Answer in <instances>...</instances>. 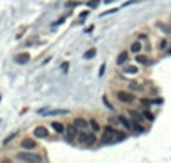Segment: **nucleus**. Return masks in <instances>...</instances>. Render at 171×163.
<instances>
[{
    "label": "nucleus",
    "instance_id": "1",
    "mask_svg": "<svg viewBox=\"0 0 171 163\" xmlns=\"http://www.w3.org/2000/svg\"><path fill=\"white\" fill-rule=\"evenodd\" d=\"M15 158H17L19 162H29V163H39V162H44V156H40L39 153H32L30 150L19 151Z\"/></svg>",
    "mask_w": 171,
    "mask_h": 163
},
{
    "label": "nucleus",
    "instance_id": "2",
    "mask_svg": "<svg viewBox=\"0 0 171 163\" xmlns=\"http://www.w3.org/2000/svg\"><path fill=\"white\" fill-rule=\"evenodd\" d=\"M79 143H84V145H92L96 140V133H89V131H86V129H79V133H77V138H76Z\"/></svg>",
    "mask_w": 171,
    "mask_h": 163
},
{
    "label": "nucleus",
    "instance_id": "3",
    "mask_svg": "<svg viewBox=\"0 0 171 163\" xmlns=\"http://www.w3.org/2000/svg\"><path fill=\"white\" fill-rule=\"evenodd\" d=\"M77 133H79V128L76 125H67L64 129V136H65V141H74L77 138Z\"/></svg>",
    "mask_w": 171,
    "mask_h": 163
},
{
    "label": "nucleus",
    "instance_id": "4",
    "mask_svg": "<svg viewBox=\"0 0 171 163\" xmlns=\"http://www.w3.org/2000/svg\"><path fill=\"white\" fill-rule=\"evenodd\" d=\"M116 98L124 104H131V103L136 101V99H134V94L129 93V91H117V93H116Z\"/></svg>",
    "mask_w": 171,
    "mask_h": 163
},
{
    "label": "nucleus",
    "instance_id": "5",
    "mask_svg": "<svg viewBox=\"0 0 171 163\" xmlns=\"http://www.w3.org/2000/svg\"><path fill=\"white\" fill-rule=\"evenodd\" d=\"M117 129L112 128V126H106V129H104V135L103 138H101V141L103 143H114V135Z\"/></svg>",
    "mask_w": 171,
    "mask_h": 163
},
{
    "label": "nucleus",
    "instance_id": "6",
    "mask_svg": "<svg viewBox=\"0 0 171 163\" xmlns=\"http://www.w3.org/2000/svg\"><path fill=\"white\" fill-rule=\"evenodd\" d=\"M20 146L22 150H34V148H37V141L34 138H24L20 141Z\"/></svg>",
    "mask_w": 171,
    "mask_h": 163
},
{
    "label": "nucleus",
    "instance_id": "7",
    "mask_svg": "<svg viewBox=\"0 0 171 163\" xmlns=\"http://www.w3.org/2000/svg\"><path fill=\"white\" fill-rule=\"evenodd\" d=\"M72 123H74V125H76L79 129H87V128H89V120H86V118H81V116L74 118Z\"/></svg>",
    "mask_w": 171,
    "mask_h": 163
},
{
    "label": "nucleus",
    "instance_id": "8",
    "mask_svg": "<svg viewBox=\"0 0 171 163\" xmlns=\"http://www.w3.org/2000/svg\"><path fill=\"white\" fill-rule=\"evenodd\" d=\"M34 136L35 138H47L49 129L45 126H37V128H34Z\"/></svg>",
    "mask_w": 171,
    "mask_h": 163
},
{
    "label": "nucleus",
    "instance_id": "9",
    "mask_svg": "<svg viewBox=\"0 0 171 163\" xmlns=\"http://www.w3.org/2000/svg\"><path fill=\"white\" fill-rule=\"evenodd\" d=\"M59 114H69V109H47V111L42 113V116H59Z\"/></svg>",
    "mask_w": 171,
    "mask_h": 163
},
{
    "label": "nucleus",
    "instance_id": "10",
    "mask_svg": "<svg viewBox=\"0 0 171 163\" xmlns=\"http://www.w3.org/2000/svg\"><path fill=\"white\" fill-rule=\"evenodd\" d=\"M51 128H54V131H56L57 135H64V129H65V126L62 125L60 121H52Z\"/></svg>",
    "mask_w": 171,
    "mask_h": 163
},
{
    "label": "nucleus",
    "instance_id": "11",
    "mask_svg": "<svg viewBox=\"0 0 171 163\" xmlns=\"http://www.w3.org/2000/svg\"><path fill=\"white\" fill-rule=\"evenodd\" d=\"M15 61H17L19 64H25V62H29L30 61L29 52H20V54H17V56H15Z\"/></svg>",
    "mask_w": 171,
    "mask_h": 163
},
{
    "label": "nucleus",
    "instance_id": "12",
    "mask_svg": "<svg viewBox=\"0 0 171 163\" xmlns=\"http://www.w3.org/2000/svg\"><path fill=\"white\" fill-rule=\"evenodd\" d=\"M141 49H143V44L139 42V40H134V42L129 46V51L133 52V54H139V52H141Z\"/></svg>",
    "mask_w": 171,
    "mask_h": 163
},
{
    "label": "nucleus",
    "instance_id": "13",
    "mask_svg": "<svg viewBox=\"0 0 171 163\" xmlns=\"http://www.w3.org/2000/svg\"><path fill=\"white\" fill-rule=\"evenodd\" d=\"M117 121H119V123H121V125H123L126 129H133V123H131V121H129L128 118H126V116L121 114L119 118H117Z\"/></svg>",
    "mask_w": 171,
    "mask_h": 163
},
{
    "label": "nucleus",
    "instance_id": "14",
    "mask_svg": "<svg viewBox=\"0 0 171 163\" xmlns=\"http://www.w3.org/2000/svg\"><path fill=\"white\" fill-rule=\"evenodd\" d=\"M89 128L92 129L94 133H99V131H101V125H99V121L94 120V118H92V120H89Z\"/></svg>",
    "mask_w": 171,
    "mask_h": 163
},
{
    "label": "nucleus",
    "instance_id": "15",
    "mask_svg": "<svg viewBox=\"0 0 171 163\" xmlns=\"http://www.w3.org/2000/svg\"><path fill=\"white\" fill-rule=\"evenodd\" d=\"M136 61L139 62V64H143V66H148L151 62V59L148 56H141V54H136Z\"/></svg>",
    "mask_w": 171,
    "mask_h": 163
},
{
    "label": "nucleus",
    "instance_id": "16",
    "mask_svg": "<svg viewBox=\"0 0 171 163\" xmlns=\"http://www.w3.org/2000/svg\"><path fill=\"white\" fill-rule=\"evenodd\" d=\"M128 114L131 116V120H133V123H141V121H143V116L139 114L138 111H129Z\"/></svg>",
    "mask_w": 171,
    "mask_h": 163
},
{
    "label": "nucleus",
    "instance_id": "17",
    "mask_svg": "<svg viewBox=\"0 0 171 163\" xmlns=\"http://www.w3.org/2000/svg\"><path fill=\"white\" fill-rule=\"evenodd\" d=\"M126 61H128V51H123L119 56H117V61H116V62H117V66H121V64H124Z\"/></svg>",
    "mask_w": 171,
    "mask_h": 163
},
{
    "label": "nucleus",
    "instance_id": "18",
    "mask_svg": "<svg viewBox=\"0 0 171 163\" xmlns=\"http://www.w3.org/2000/svg\"><path fill=\"white\" fill-rule=\"evenodd\" d=\"M96 47H91V49H87V51L84 52V54H82V57H84V59H92V57L96 56Z\"/></svg>",
    "mask_w": 171,
    "mask_h": 163
},
{
    "label": "nucleus",
    "instance_id": "19",
    "mask_svg": "<svg viewBox=\"0 0 171 163\" xmlns=\"http://www.w3.org/2000/svg\"><path fill=\"white\" fill-rule=\"evenodd\" d=\"M124 74H138V67L136 66H126V67L123 69Z\"/></svg>",
    "mask_w": 171,
    "mask_h": 163
},
{
    "label": "nucleus",
    "instance_id": "20",
    "mask_svg": "<svg viewBox=\"0 0 171 163\" xmlns=\"http://www.w3.org/2000/svg\"><path fill=\"white\" fill-rule=\"evenodd\" d=\"M126 138H128V135L117 129V131H116V135H114V141H123V140H126Z\"/></svg>",
    "mask_w": 171,
    "mask_h": 163
},
{
    "label": "nucleus",
    "instance_id": "21",
    "mask_svg": "<svg viewBox=\"0 0 171 163\" xmlns=\"http://www.w3.org/2000/svg\"><path fill=\"white\" fill-rule=\"evenodd\" d=\"M158 27L161 30H164L166 34H171V25H170V24H158Z\"/></svg>",
    "mask_w": 171,
    "mask_h": 163
},
{
    "label": "nucleus",
    "instance_id": "22",
    "mask_svg": "<svg viewBox=\"0 0 171 163\" xmlns=\"http://www.w3.org/2000/svg\"><path fill=\"white\" fill-rule=\"evenodd\" d=\"M143 118H146V120H149V121H153V120H154L153 113H151L149 109H144V111H143Z\"/></svg>",
    "mask_w": 171,
    "mask_h": 163
},
{
    "label": "nucleus",
    "instance_id": "23",
    "mask_svg": "<svg viewBox=\"0 0 171 163\" xmlns=\"http://www.w3.org/2000/svg\"><path fill=\"white\" fill-rule=\"evenodd\" d=\"M15 136H17V133H15V131H13V133H10L9 136L4 140V145H9V143H12V140H15Z\"/></svg>",
    "mask_w": 171,
    "mask_h": 163
},
{
    "label": "nucleus",
    "instance_id": "24",
    "mask_svg": "<svg viewBox=\"0 0 171 163\" xmlns=\"http://www.w3.org/2000/svg\"><path fill=\"white\" fill-rule=\"evenodd\" d=\"M99 4H101V0H89V2H87V7H89V9H96Z\"/></svg>",
    "mask_w": 171,
    "mask_h": 163
},
{
    "label": "nucleus",
    "instance_id": "25",
    "mask_svg": "<svg viewBox=\"0 0 171 163\" xmlns=\"http://www.w3.org/2000/svg\"><path fill=\"white\" fill-rule=\"evenodd\" d=\"M77 5H81V2H77V0H67L65 2V7H77Z\"/></svg>",
    "mask_w": 171,
    "mask_h": 163
},
{
    "label": "nucleus",
    "instance_id": "26",
    "mask_svg": "<svg viewBox=\"0 0 171 163\" xmlns=\"http://www.w3.org/2000/svg\"><path fill=\"white\" fill-rule=\"evenodd\" d=\"M133 129H136L138 133H141V131H144V126L139 125V123H133Z\"/></svg>",
    "mask_w": 171,
    "mask_h": 163
},
{
    "label": "nucleus",
    "instance_id": "27",
    "mask_svg": "<svg viewBox=\"0 0 171 163\" xmlns=\"http://www.w3.org/2000/svg\"><path fill=\"white\" fill-rule=\"evenodd\" d=\"M139 103H141L144 108H148V106L151 104V99H148V98H143V99H139Z\"/></svg>",
    "mask_w": 171,
    "mask_h": 163
},
{
    "label": "nucleus",
    "instance_id": "28",
    "mask_svg": "<svg viewBox=\"0 0 171 163\" xmlns=\"http://www.w3.org/2000/svg\"><path fill=\"white\" fill-rule=\"evenodd\" d=\"M166 46H168V42L163 39V40H159V44H158V49L159 51H163V49H166Z\"/></svg>",
    "mask_w": 171,
    "mask_h": 163
},
{
    "label": "nucleus",
    "instance_id": "29",
    "mask_svg": "<svg viewBox=\"0 0 171 163\" xmlns=\"http://www.w3.org/2000/svg\"><path fill=\"white\" fill-rule=\"evenodd\" d=\"M129 89H133V91H139L141 87H139V84H136V82H131V84H129Z\"/></svg>",
    "mask_w": 171,
    "mask_h": 163
},
{
    "label": "nucleus",
    "instance_id": "30",
    "mask_svg": "<svg viewBox=\"0 0 171 163\" xmlns=\"http://www.w3.org/2000/svg\"><path fill=\"white\" fill-rule=\"evenodd\" d=\"M103 101H104V104H106V106L109 108V109H114V108H112V104L109 103V101H107V96H104V98H103Z\"/></svg>",
    "mask_w": 171,
    "mask_h": 163
},
{
    "label": "nucleus",
    "instance_id": "31",
    "mask_svg": "<svg viewBox=\"0 0 171 163\" xmlns=\"http://www.w3.org/2000/svg\"><path fill=\"white\" fill-rule=\"evenodd\" d=\"M104 73H106V64H101V67H99V76H104Z\"/></svg>",
    "mask_w": 171,
    "mask_h": 163
},
{
    "label": "nucleus",
    "instance_id": "32",
    "mask_svg": "<svg viewBox=\"0 0 171 163\" xmlns=\"http://www.w3.org/2000/svg\"><path fill=\"white\" fill-rule=\"evenodd\" d=\"M64 20H65V17H62V19H59V20L56 22V24H52V27H57V25H60V24H64Z\"/></svg>",
    "mask_w": 171,
    "mask_h": 163
},
{
    "label": "nucleus",
    "instance_id": "33",
    "mask_svg": "<svg viewBox=\"0 0 171 163\" xmlns=\"http://www.w3.org/2000/svg\"><path fill=\"white\" fill-rule=\"evenodd\" d=\"M114 12H117V9H111V10H106V12H103V13H101V15H103V17H104V15H107V13H114Z\"/></svg>",
    "mask_w": 171,
    "mask_h": 163
},
{
    "label": "nucleus",
    "instance_id": "34",
    "mask_svg": "<svg viewBox=\"0 0 171 163\" xmlns=\"http://www.w3.org/2000/svg\"><path fill=\"white\" fill-rule=\"evenodd\" d=\"M89 15V10H84V12H81V15H79V19H86Z\"/></svg>",
    "mask_w": 171,
    "mask_h": 163
},
{
    "label": "nucleus",
    "instance_id": "35",
    "mask_svg": "<svg viewBox=\"0 0 171 163\" xmlns=\"http://www.w3.org/2000/svg\"><path fill=\"white\" fill-rule=\"evenodd\" d=\"M151 103H154V104H161V103H163V99H161V98H156V99H151Z\"/></svg>",
    "mask_w": 171,
    "mask_h": 163
},
{
    "label": "nucleus",
    "instance_id": "36",
    "mask_svg": "<svg viewBox=\"0 0 171 163\" xmlns=\"http://www.w3.org/2000/svg\"><path fill=\"white\" fill-rule=\"evenodd\" d=\"M91 30H94V25H89V27H86V30H84V32H86V34H89Z\"/></svg>",
    "mask_w": 171,
    "mask_h": 163
},
{
    "label": "nucleus",
    "instance_id": "37",
    "mask_svg": "<svg viewBox=\"0 0 171 163\" xmlns=\"http://www.w3.org/2000/svg\"><path fill=\"white\" fill-rule=\"evenodd\" d=\"M139 40H148V35H146V34H139Z\"/></svg>",
    "mask_w": 171,
    "mask_h": 163
},
{
    "label": "nucleus",
    "instance_id": "38",
    "mask_svg": "<svg viewBox=\"0 0 171 163\" xmlns=\"http://www.w3.org/2000/svg\"><path fill=\"white\" fill-rule=\"evenodd\" d=\"M104 2H106V4H112V2H114V0H104Z\"/></svg>",
    "mask_w": 171,
    "mask_h": 163
},
{
    "label": "nucleus",
    "instance_id": "39",
    "mask_svg": "<svg viewBox=\"0 0 171 163\" xmlns=\"http://www.w3.org/2000/svg\"><path fill=\"white\" fill-rule=\"evenodd\" d=\"M170 54H171V49H170Z\"/></svg>",
    "mask_w": 171,
    "mask_h": 163
}]
</instances>
